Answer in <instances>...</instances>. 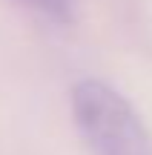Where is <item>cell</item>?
<instances>
[{"mask_svg": "<svg viewBox=\"0 0 152 155\" xmlns=\"http://www.w3.org/2000/svg\"><path fill=\"white\" fill-rule=\"evenodd\" d=\"M72 112L92 155H152V135L115 86L83 78L72 89Z\"/></svg>", "mask_w": 152, "mask_h": 155, "instance_id": "6da1fadb", "label": "cell"}, {"mask_svg": "<svg viewBox=\"0 0 152 155\" xmlns=\"http://www.w3.org/2000/svg\"><path fill=\"white\" fill-rule=\"evenodd\" d=\"M17 3L29 6V9L40 12L43 17H52L57 23H66L72 17V0H17Z\"/></svg>", "mask_w": 152, "mask_h": 155, "instance_id": "7a4b0ae2", "label": "cell"}]
</instances>
